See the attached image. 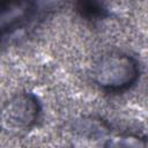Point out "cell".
I'll list each match as a JSON object with an SVG mask.
<instances>
[{
	"label": "cell",
	"instance_id": "3",
	"mask_svg": "<svg viewBox=\"0 0 148 148\" xmlns=\"http://www.w3.org/2000/svg\"><path fill=\"white\" fill-rule=\"evenodd\" d=\"M38 6V0H0V40L28 25Z\"/></svg>",
	"mask_w": 148,
	"mask_h": 148
},
{
	"label": "cell",
	"instance_id": "1",
	"mask_svg": "<svg viewBox=\"0 0 148 148\" xmlns=\"http://www.w3.org/2000/svg\"><path fill=\"white\" fill-rule=\"evenodd\" d=\"M140 77L138 60L123 52L103 56L94 69L95 82L105 91L123 92L132 88Z\"/></svg>",
	"mask_w": 148,
	"mask_h": 148
},
{
	"label": "cell",
	"instance_id": "2",
	"mask_svg": "<svg viewBox=\"0 0 148 148\" xmlns=\"http://www.w3.org/2000/svg\"><path fill=\"white\" fill-rule=\"evenodd\" d=\"M42 106L31 92H21L12 97L0 111L2 127L12 133H21L32 128L39 119Z\"/></svg>",
	"mask_w": 148,
	"mask_h": 148
},
{
	"label": "cell",
	"instance_id": "5",
	"mask_svg": "<svg viewBox=\"0 0 148 148\" xmlns=\"http://www.w3.org/2000/svg\"><path fill=\"white\" fill-rule=\"evenodd\" d=\"M74 9L84 20L96 22L110 16L104 0H73Z\"/></svg>",
	"mask_w": 148,
	"mask_h": 148
},
{
	"label": "cell",
	"instance_id": "4",
	"mask_svg": "<svg viewBox=\"0 0 148 148\" xmlns=\"http://www.w3.org/2000/svg\"><path fill=\"white\" fill-rule=\"evenodd\" d=\"M74 134L79 139H84V140H102L104 139L105 142L103 146L106 145L108 140L110 139L109 134L111 133V127L110 125L98 118H83L74 123L73 127Z\"/></svg>",
	"mask_w": 148,
	"mask_h": 148
}]
</instances>
